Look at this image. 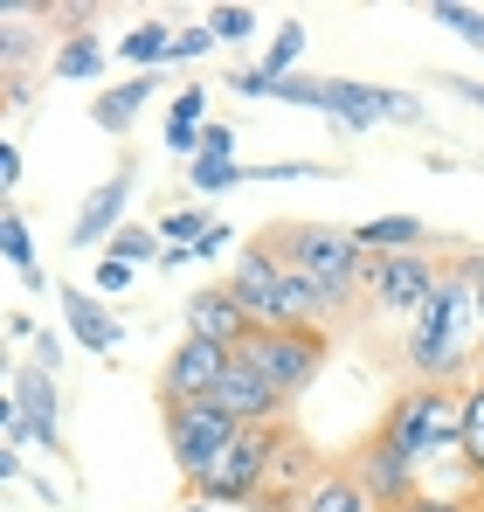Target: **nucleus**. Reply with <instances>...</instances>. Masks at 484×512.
Returning <instances> with one entry per match:
<instances>
[{
  "instance_id": "f257e3e1",
  "label": "nucleus",
  "mask_w": 484,
  "mask_h": 512,
  "mask_svg": "<svg viewBox=\"0 0 484 512\" xmlns=\"http://www.w3.org/2000/svg\"><path fill=\"white\" fill-rule=\"evenodd\" d=\"M471 360H478V291L443 263V284L408 319V374L436 388H464Z\"/></svg>"
},
{
  "instance_id": "f03ea898",
  "label": "nucleus",
  "mask_w": 484,
  "mask_h": 512,
  "mask_svg": "<svg viewBox=\"0 0 484 512\" xmlns=\"http://www.w3.org/2000/svg\"><path fill=\"white\" fill-rule=\"evenodd\" d=\"M256 243L277 256L284 270H298L325 305H332V319L353 305L360 270H367V250L353 243V229H332V222H277V229H263Z\"/></svg>"
},
{
  "instance_id": "7ed1b4c3",
  "label": "nucleus",
  "mask_w": 484,
  "mask_h": 512,
  "mask_svg": "<svg viewBox=\"0 0 484 512\" xmlns=\"http://www.w3.org/2000/svg\"><path fill=\"white\" fill-rule=\"evenodd\" d=\"M381 436L402 450L415 471L457 457V450H464V388H436V381L402 388V395L388 402V416H381Z\"/></svg>"
},
{
  "instance_id": "20e7f679",
  "label": "nucleus",
  "mask_w": 484,
  "mask_h": 512,
  "mask_svg": "<svg viewBox=\"0 0 484 512\" xmlns=\"http://www.w3.org/2000/svg\"><path fill=\"white\" fill-rule=\"evenodd\" d=\"M236 360L242 367H256L277 395H284V409L319 381V367H325V333H270V326H249L236 346Z\"/></svg>"
},
{
  "instance_id": "39448f33",
  "label": "nucleus",
  "mask_w": 484,
  "mask_h": 512,
  "mask_svg": "<svg viewBox=\"0 0 484 512\" xmlns=\"http://www.w3.org/2000/svg\"><path fill=\"white\" fill-rule=\"evenodd\" d=\"M443 284V263L429 250H395V256H367V270H360V298H367V312H402L415 319L422 312V298Z\"/></svg>"
},
{
  "instance_id": "423d86ee",
  "label": "nucleus",
  "mask_w": 484,
  "mask_h": 512,
  "mask_svg": "<svg viewBox=\"0 0 484 512\" xmlns=\"http://www.w3.org/2000/svg\"><path fill=\"white\" fill-rule=\"evenodd\" d=\"M236 436H242V423L222 416L215 402H173V409H166V450H173V464L187 471V485L208 478L215 457H222Z\"/></svg>"
},
{
  "instance_id": "0eeeda50",
  "label": "nucleus",
  "mask_w": 484,
  "mask_h": 512,
  "mask_svg": "<svg viewBox=\"0 0 484 512\" xmlns=\"http://www.w3.org/2000/svg\"><path fill=\"white\" fill-rule=\"evenodd\" d=\"M270 436H277V423L242 429L236 443L215 457V471L194 478V499H201V506H256V499H263V471H270Z\"/></svg>"
},
{
  "instance_id": "6e6552de",
  "label": "nucleus",
  "mask_w": 484,
  "mask_h": 512,
  "mask_svg": "<svg viewBox=\"0 0 484 512\" xmlns=\"http://www.w3.org/2000/svg\"><path fill=\"white\" fill-rule=\"evenodd\" d=\"M346 471H353V485H360V492H367L381 512H402L408 499L422 492V471L408 464V457L388 443V436H381V429H374V436H367V443L346 457Z\"/></svg>"
},
{
  "instance_id": "1a4fd4ad",
  "label": "nucleus",
  "mask_w": 484,
  "mask_h": 512,
  "mask_svg": "<svg viewBox=\"0 0 484 512\" xmlns=\"http://www.w3.org/2000/svg\"><path fill=\"white\" fill-rule=\"evenodd\" d=\"M7 395H14V443H42L49 457H63V423H56L63 402H56V374L28 360V367L14 374Z\"/></svg>"
},
{
  "instance_id": "9d476101",
  "label": "nucleus",
  "mask_w": 484,
  "mask_h": 512,
  "mask_svg": "<svg viewBox=\"0 0 484 512\" xmlns=\"http://www.w3.org/2000/svg\"><path fill=\"white\" fill-rule=\"evenodd\" d=\"M132 187H139V160H118V167L97 180V194L77 208V222H70V250H104V243L125 229Z\"/></svg>"
},
{
  "instance_id": "9b49d317",
  "label": "nucleus",
  "mask_w": 484,
  "mask_h": 512,
  "mask_svg": "<svg viewBox=\"0 0 484 512\" xmlns=\"http://www.w3.org/2000/svg\"><path fill=\"white\" fill-rule=\"evenodd\" d=\"M222 374H229V346H208V340H187L180 333V346L166 353V367H160V409H173V402H208Z\"/></svg>"
},
{
  "instance_id": "f8f14e48",
  "label": "nucleus",
  "mask_w": 484,
  "mask_h": 512,
  "mask_svg": "<svg viewBox=\"0 0 484 512\" xmlns=\"http://www.w3.org/2000/svg\"><path fill=\"white\" fill-rule=\"evenodd\" d=\"M222 416H236L242 429H270V423H284V395L256 374V367H242L236 353H229V374L215 381V395H208Z\"/></svg>"
},
{
  "instance_id": "ddd939ff",
  "label": "nucleus",
  "mask_w": 484,
  "mask_h": 512,
  "mask_svg": "<svg viewBox=\"0 0 484 512\" xmlns=\"http://www.w3.org/2000/svg\"><path fill=\"white\" fill-rule=\"evenodd\" d=\"M242 333H249V312L236 305L229 284H208V291L187 298V340H208V346H229L236 353Z\"/></svg>"
},
{
  "instance_id": "4468645a",
  "label": "nucleus",
  "mask_w": 484,
  "mask_h": 512,
  "mask_svg": "<svg viewBox=\"0 0 484 512\" xmlns=\"http://www.w3.org/2000/svg\"><path fill=\"white\" fill-rule=\"evenodd\" d=\"M63 326H70V340L83 346V353H118V340H125V326L104 312V298L97 291H63Z\"/></svg>"
},
{
  "instance_id": "2eb2a0df",
  "label": "nucleus",
  "mask_w": 484,
  "mask_h": 512,
  "mask_svg": "<svg viewBox=\"0 0 484 512\" xmlns=\"http://www.w3.org/2000/svg\"><path fill=\"white\" fill-rule=\"evenodd\" d=\"M270 284H277V256L263 250V243H242L236 270H229V291H236V305L249 312V326L263 319V305H270Z\"/></svg>"
},
{
  "instance_id": "dca6fc26",
  "label": "nucleus",
  "mask_w": 484,
  "mask_h": 512,
  "mask_svg": "<svg viewBox=\"0 0 484 512\" xmlns=\"http://www.w3.org/2000/svg\"><path fill=\"white\" fill-rule=\"evenodd\" d=\"M298 512H381V506L353 485L346 464H319V478H312V492L298 499Z\"/></svg>"
},
{
  "instance_id": "f3484780",
  "label": "nucleus",
  "mask_w": 484,
  "mask_h": 512,
  "mask_svg": "<svg viewBox=\"0 0 484 512\" xmlns=\"http://www.w3.org/2000/svg\"><path fill=\"white\" fill-rule=\"evenodd\" d=\"M153 104V77H132V84H111L90 97V125L97 132H132V118Z\"/></svg>"
},
{
  "instance_id": "a211bd4d",
  "label": "nucleus",
  "mask_w": 484,
  "mask_h": 512,
  "mask_svg": "<svg viewBox=\"0 0 484 512\" xmlns=\"http://www.w3.org/2000/svg\"><path fill=\"white\" fill-rule=\"evenodd\" d=\"M353 243L367 256H395V250H422L429 243V229L415 222V215H374V222H360L353 229Z\"/></svg>"
},
{
  "instance_id": "6ab92c4d",
  "label": "nucleus",
  "mask_w": 484,
  "mask_h": 512,
  "mask_svg": "<svg viewBox=\"0 0 484 512\" xmlns=\"http://www.w3.org/2000/svg\"><path fill=\"white\" fill-rule=\"evenodd\" d=\"M201 125H208V90L187 84L173 104H166V146L180 153V160H194V139H201Z\"/></svg>"
},
{
  "instance_id": "aec40b11",
  "label": "nucleus",
  "mask_w": 484,
  "mask_h": 512,
  "mask_svg": "<svg viewBox=\"0 0 484 512\" xmlns=\"http://www.w3.org/2000/svg\"><path fill=\"white\" fill-rule=\"evenodd\" d=\"M166 49H173V28L166 21H139V28L118 35V63L125 70H153V63H166Z\"/></svg>"
},
{
  "instance_id": "412c9836",
  "label": "nucleus",
  "mask_w": 484,
  "mask_h": 512,
  "mask_svg": "<svg viewBox=\"0 0 484 512\" xmlns=\"http://www.w3.org/2000/svg\"><path fill=\"white\" fill-rule=\"evenodd\" d=\"M298 56H305V21L291 14V21L270 35V49H263V63H256V70H263L270 84H284V77H298Z\"/></svg>"
},
{
  "instance_id": "4be33fe9",
  "label": "nucleus",
  "mask_w": 484,
  "mask_h": 512,
  "mask_svg": "<svg viewBox=\"0 0 484 512\" xmlns=\"http://www.w3.org/2000/svg\"><path fill=\"white\" fill-rule=\"evenodd\" d=\"M97 70H104V42H97L90 28H77V35L56 49V77H63V84H90Z\"/></svg>"
},
{
  "instance_id": "5701e85b",
  "label": "nucleus",
  "mask_w": 484,
  "mask_h": 512,
  "mask_svg": "<svg viewBox=\"0 0 484 512\" xmlns=\"http://www.w3.org/2000/svg\"><path fill=\"white\" fill-rule=\"evenodd\" d=\"M28 14H35V7H7V0H0V77H7L14 63H28V49H35Z\"/></svg>"
},
{
  "instance_id": "b1692460",
  "label": "nucleus",
  "mask_w": 484,
  "mask_h": 512,
  "mask_svg": "<svg viewBox=\"0 0 484 512\" xmlns=\"http://www.w3.org/2000/svg\"><path fill=\"white\" fill-rule=\"evenodd\" d=\"M0 256L21 270V284L28 291H42V263H35V236H28V222L21 215H7V229H0Z\"/></svg>"
},
{
  "instance_id": "393cba45",
  "label": "nucleus",
  "mask_w": 484,
  "mask_h": 512,
  "mask_svg": "<svg viewBox=\"0 0 484 512\" xmlns=\"http://www.w3.org/2000/svg\"><path fill=\"white\" fill-rule=\"evenodd\" d=\"M160 229H139V222H125V229H118V236H111V243H104V256H118V263H132V270H139V263H160Z\"/></svg>"
},
{
  "instance_id": "a878e982",
  "label": "nucleus",
  "mask_w": 484,
  "mask_h": 512,
  "mask_svg": "<svg viewBox=\"0 0 484 512\" xmlns=\"http://www.w3.org/2000/svg\"><path fill=\"white\" fill-rule=\"evenodd\" d=\"M208 229H215L208 208H173V215H160V243H166V250H194Z\"/></svg>"
},
{
  "instance_id": "bb28decb",
  "label": "nucleus",
  "mask_w": 484,
  "mask_h": 512,
  "mask_svg": "<svg viewBox=\"0 0 484 512\" xmlns=\"http://www.w3.org/2000/svg\"><path fill=\"white\" fill-rule=\"evenodd\" d=\"M464 464L478 471V485H484V374L464 388Z\"/></svg>"
},
{
  "instance_id": "cd10ccee",
  "label": "nucleus",
  "mask_w": 484,
  "mask_h": 512,
  "mask_svg": "<svg viewBox=\"0 0 484 512\" xmlns=\"http://www.w3.org/2000/svg\"><path fill=\"white\" fill-rule=\"evenodd\" d=\"M194 160H208V167H236V125L208 118V125H201V139H194Z\"/></svg>"
},
{
  "instance_id": "c85d7f7f",
  "label": "nucleus",
  "mask_w": 484,
  "mask_h": 512,
  "mask_svg": "<svg viewBox=\"0 0 484 512\" xmlns=\"http://www.w3.org/2000/svg\"><path fill=\"white\" fill-rule=\"evenodd\" d=\"M429 14H436V21H443L450 35H464L471 49H484V14H478V7H457V0H436Z\"/></svg>"
},
{
  "instance_id": "c756f323",
  "label": "nucleus",
  "mask_w": 484,
  "mask_h": 512,
  "mask_svg": "<svg viewBox=\"0 0 484 512\" xmlns=\"http://www.w3.org/2000/svg\"><path fill=\"white\" fill-rule=\"evenodd\" d=\"M208 35L215 42H249L256 35V7H215L208 14Z\"/></svg>"
},
{
  "instance_id": "7c9ffc66",
  "label": "nucleus",
  "mask_w": 484,
  "mask_h": 512,
  "mask_svg": "<svg viewBox=\"0 0 484 512\" xmlns=\"http://www.w3.org/2000/svg\"><path fill=\"white\" fill-rule=\"evenodd\" d=\"M90 291L111 305V298H125L132 291V263H118V256H97V270H90Z\"/></svg>"
},
{
  "instance_id": "2f4dec72",
  "label": "nucleus",
  "mask_w": 484,
  "mask_h": 512,
  "mask_svg": "<svg viewBox=\"0 0 484 512\" xmlns=\"http://www.w3.org/2000/svg\"><path fill=\"white\" fill-rule=\"evenodd\" d=\"M242 180V160L236 167H208V160H187V187L194 194H222V187H236Z\"/></svg>"
},
{
  "instance_id": "473e14b6",
  "label": "nucleus",
  "mask_w": 484,
  "mask_h": 512,
  "mask_svg": "<svg viewBox=\"0 0 484 512\" xmlns=\"http://www.w3.org/2000/svg\"><path fill=\"white\" fill-rule=\"evenodd\" d=\"M208 49H215L208 21H201V28H173V49H166V63H194V56H208Z\"/></svg>"
},
{
  "instance_id": "72a5a7b5",
  "label": "nucleus",
  "mask_w": 484,
  "mask_h": 512,
  "mask_svg": "<svg viewBox=\"0 0 484 512\" xmlns=\"http://www.w3.org/2000/svg\"><path fill=\"white\" fill-rule=\"evenodd\" d=\"M229 90H236V97H270V77H263V70H236Z\"/></svg>"
},
{
  "instance_id": "f704fd0d",
  "label": "nucleus",
  "mask_w": 484,
  "mask_h": 512,
  "mask_svg": "<svg viewBox=\"0 0 484 512\" xmlns=\"http://www.w3.org/2000/svg\"><path fill=\"white\" fill-rule=\"evenodd\" d=\"M14 180H21V146H14V139H0V194H7Z\"/></svg>"
},
{
  "instance_id": "c9c22d12",
  "label": "nucleus",
  "mask_w": 484,
  "mask_h": 512,
  "mask_svg": "<svg viewBox=\"0 0 484 512\" xmlns=\"http://www.w3.org/2000/svg\"><path fill=\"white\" fill-rule=\"evenodd\" d=\"M229 243H236V236H229V222H215V229H208V236H201V243H194L187 256H222Z\"/></svg>"
},
{
  "instance_id": "e433bc0d",
  "label": "nucleus",
  "mask_w": 484,
  "mask_h": 512,
  "mask_svg": "<svg viewBox=\"0 0 484 512\" xmlns=\"http://www.w3.org/2000/svg\"><path fill=\"white\" fill-rule=\"evenodd\" d=\"M450 270H457V277H464V284H471V291H484V250L457 256V263H450Z\"/></svg>"
},
{
  "instance_id": "4c0bfd02",
  "label": "nucleus",
  "mask_w": 484,
  "mask_h": 512,
  "mask_svg": "<svg viewBox=\"0 0 484 512\" xmlns=\"http://www.w3.org/2000/svg\"><path fill=\"white\" fill-rule=\"evenodd\" d=\"M402 512H457V499H443V492H415Z\"/></svg>"
},
{
  "instance_id": "58836bf2",
  "label": "nucleus",
  "mask_w": 484,
  "mask_h": 512,
  "mask_svg": "<svg viewBox=\"0 0 484 512\" xmlns=\"http://www.w3.org/2000/svg\"><path fill=\"white\" fill-rule=\"evenodd\" d=\"M443 84L457 90V97H464V104H478V111H484V84H478V77H443Z\"/></svg>"
},
{
  "instance_id": "ea45409f",
  "label": "nucleus",
  "mask_w": 484,
  "mask_h": 512,
  "mask_svg": "<svg viewBox=\"0 0 484 512\" xmlns=\"http://www.w3.org/2000/svg\"><path fill=\"white\" fill-rule=\"evenodd\" d=\"M7 478H21V450L0 436V485H7Z\"/></svg>"
},
{
  "instance_id": "a19ab883",
  "label": "nucleus",
  "mask_w": 484,
  "mask_h": 512,
  "mask_svg": "<svg viewBox=\"0 0 484 512\" xmlns=\"http://www.w3.org/2000/svg\"><path fill=\"white\" fill-rule=\"evenodd\" d=\"M0 436H14V395L0 388Z\"/></svg>"
},
{
  "instance_id": "79ce46f5",
  "label": "nucleus",
  "mask_w": 484,
  "mask_h": 512,
  "mask_svg": "<svg viewBox=\"0 0 484 512\" xmlns=\"http://www.w3.org/2000/svg\"><path fill=\"white\" fill-rule=\"evenodd\" d=\"M478 353H484V291H478Z\"/></svg>"
},
{
  "instance_id": "37998d69",
  "label": "nucleus",
  "mask_w": 484,
  "mask_h": 512,
  "mask_svg": "<svg viewBox=\"0 0 484 512\" xmlns=\"http://www.w3.org/2000/svg\"><path fill=\"white\" fill-rule=\"evenodd\" d=\"M457 512H484V499H464V506H457Z\"/></svg>"
},
{
  "instance_id": "c03bdc74",
  "label": "nucleus",
  "mask_w": 484,
  "mask_h": 512,
  "mask_svg": "<svg viewBox=\"0 0 484 512\" xmlns=\"http://www.w3.org/2000/svg\"><path fill=\"white\" fill-rule=\"evenodd\" d=\"M180 512H215V506H201V499H194V506H180Z\"/></svg>"
},
{
  "instance_id": "a18cd8bd",
  "label": "nucleus",
  "mask_w": 484,
  "mask_h": 512,
  "mask_svg": "<svg viewBox=\"0 0 484 512\" xmlns=\"http://www.w3.org/2000/svg\"><path fill=\"white\" fill-rule=\"evenodd\" d=\"M0 388H7V360H0Z\"/></svg>"
},
{
  "instance_id": "49530a36",
  "label": "nucleus",
  "mask_w": 484,
  "mask_h": 512,
  "mask_svg": "<svg viewBox=\"0 0 484 512\" xmlns=\"http://www.w3.org/2000/svg\"><path fill=\"white\" fill-rule=\"evenodd\" d=\"M0 229H7V208H0Z\"/></svg>"
},
{
  "instance_id": "de8ad7c7",
  "label": "nucleus",
  "mask_w": 484,
  "mask_h": 512,
  "mask_svg": "<svg viewBox=\"0 0 484 512\" xmlns=\"http://www.w3.org/2000/svg\"><path fill=\"white\" fill-rule=\"evenodd\" d=\"M0 104H7V97H0Z\"/></svg>"
}]
</instances>
